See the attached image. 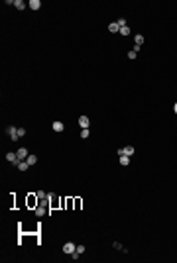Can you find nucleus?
Masks as SVG:
<instances>
[{"mask_svg":"<svg viewBox=\"0 0 177 263\" xmlns=\"http://www.w3.org/2000/svg\"><path fill=\"white\" fill-rule=\"evenodd\" d=\"M118 157H120V165H130V157H128V155H118Z\"/></svg>","mask_w":177,"mask_h":263,"instance_id":"2eb2a0df","label":"nucleus"},{"mask_svg":"<svg viewBox=\"0 0 177 263\" xmlns=\"http://www.w3.org/2000/svg\"><path fill=\"white\" fill-rule=\"evenodd\" d=\"M28 6L32 8V10H39V8H41V2H39V0H30Z\"/></svg>","mask_w":177,"mask_h":263,"instance_id":"1a4fd4ad","label":"nucleus"},{"mask_svg":"<svg viewBox=\"0 0 177 263\" xmlns=\"http://www.w3.org/2000/svg\"><path fill=\"white\" fill-rule=\"evenodd\" d=\"M138 57V53L134 51V49H132V51H128V59H136Z\"/></svg>","mask_w":177,"mask_h":263,"instance_id":"4be33fe9","label":"nucleus"},{"mask_svg":"<svg viewBox=\"0 0 177 263\" xmlns=\"http://www.w3.org/2000/svg\"><path fill=\"white\" fill-rule=\"evenodd\" d=\"M77 251H79V253H81V255H83V253H85V251H87V247H85V245H77Z\"/></svg>","mask_w":177,"mask_h":263,"instance_id":"5701e85b","label":"nucleus"},{"mask_svg":"<svg viewBox=\"0 0 177 263\" xmlns=\"http://www.w3.org/2000/svg\"><path fill=\"white\" fill-rule=\"evenodd\" d=\"M53 132H63V128H65V126H63V122H53Z\"/></svg>","mask_w":177,"mask_h":263,"instance_id":"4468645a","label":"nucleus"},{"mask_svg":"<svg viewBox=\"0 0 177 263\" xmlns=\"http://www.w3.org/2000/svg\"><path fill=\"white\" fill-rule=\"evenodd\" d=\"M47 212V206L45 204H39V206H36V216H43Z\"/></svg>","mask_w":177,"mask_h":263,"instance_id":"0eeeda50","label":"nucleus"},{"mask_svg":"<svg viewBox=\"0 0 177 263\" xmlns=\"http://www.w3.org/2000/svg\"><path fill=\"white\" fill-rule=\"evenodd\" d=\"M89 124H91V122H89L87 116H79V126H81V130H83V128H89Z\"/></svg>","mask_w":177,"mask_h":263,"instance_id":"6e6552de","label":"nucleus"},{"mask_svg":"<svg viewBox=\"0 0 177 263\" xmlns=\"http://www.w3.org/2000/svg\"><path fill=\"white\" fill-rule=\"evenodd\" d=\"M173 112H175V114H177V102H175V106H173Z\"/></svg>","mask_w":177,"mask_h":263,"instance_id":"393cba45","label":"nucleus"},{"mask_svg":"<svg viewBox=\"0 0 177 263\" xmlns=\"http://www.w3.org/2000/svg\"><path fill=\"white\" fill-rule=\"evenodd\" d=\"M134 41H136V45H144V35H142V33H136V35H134Z\"/></svg>","mask_w":177,"mask_h":263,"instance_id":"ddd939ff","label":"nucleus"},{"mask_svg":"<svg viewBox=\"0 0 177 263\" xmlns=\"http://www.w3.org/2000/svg\"><path fill=\"white\" fill-rule=\"evenodd\" d=\"M36 197H38L39 200H45V198H47V192H43V191H36Z\"/></svg>","mask_w":177,"mask_h":263,"instance_id":"f3484780","label":"nucleus"},{"mask_svg":"<svg viewBox=\"0 0 177 263\" xmlns=\"http://www.w3.org/2000/svg\"><path fill=\"white\" fill-rule=\"evenodd\" d=\"M89 134H91V132H89V128H83V130H81V138H83V139L89 138Z\"/></svg>","mask_w":177,"mask_h":263,"instance_id":"412c9836","label":"nucleus"},{"mask_svg":"<svg viewBox=\"0 0 177 263\" xmlns=\"http://www.w3.org/2000/svg\"><path fill=\"white\" fill-rule=\"evenodd\" d=\"M120 35H130V28H128V26L120 28Z\"/></svg>","mask_w":177,"mask_h":263,"instance_id":"a211bd4d","label":"nucleus"},{"mask_svg":"<svg viewBox=\"0 0 177 263\" xmlns=\"http://www.w3.org/2000/svg\"><path fill=\"white\" fill-rule=\"evenodd\" d=\"M16 153H18V159H22V161H26V159H28V155H30V151H28L26 147H20V149H18Z\"/></svg>","mask_w":177,"mask_h":263,"instance_id":"20e7f679","label":"nucleus"},{"mask_svg":"<svg viewBox=\"0 0 177 263\" xmlns=\"http://www.w3.org/2000/svg\"><path fill=\"white\" fill-rule=\"evenodd\" d=\"M108 32H112V33H120V26H118L116 22H112V24H108Z\"/></svg>","mask_w":177,"mask_h":263,"instance_id":"9d476101","label":"nucleus"},{"mask_svg":"<svg viewBox=\"0 0 177 263\" xmlns=\"http://www.w3.org/2000/svg\"><path fill=\"white\" fill-rule=\"evenodd\" d=\"M6 161H10L12 165H16V163L20 161V159H18V153H6Z\"/></svg>","mask_w":177,"mask_h":263,"instance_id":"423d86ee","label":"nucleus"},{"mask_svg":"<svg viewBox=\"0 0 177 263\" xmlns=\"http://www.w3.org/2000/svg\"><path fill=\"white\" fill-rule=\"evenodd\" d=\"M6 134L10 136V139H12V141H18V139H20L18 128H14V126H8V128H6Z\"/></svg>","mask_w":177,"mask_h":263,"instance_id":"f257e3e1","label":"nucleus"},{"mask_svg":"<svg viewBox=\"0 0 177 263\" xmlns=\"http://www.w3.org/2000/svg\"><path fill=\"white\" fill-rule=\"evenodd\" d=\"M14 167H18L20 171L24 173V171H28V167H30V163H28V161H22V159H20V161H18L16 165H14Z\"/></svg>","mask_w":177,"mask_h":263,"instance_id":"39448f33","label":"nucleus"},{"mask_svg":"<svg viewBox=\"0 0 177 263\" xmlns=\"http://www.w3.org/2000/svg\"><path fill=\"white\" fill-rule=\"evenodd\" d=\"M18 134H20V138H24V136H26V130H24V128H18Z\"/></svg>","mask_w":177,"mask_h":263,"instance_id":"b1692460","label":"nucleus"},{"mask_svg":"<svg viewBox=\"0 0 177 263\" xmlns=\"http://www.w3.org/2000/svg\"><path fill=\"white\" fill-rule=\"evenodd\" d=\"M26 6H28V4L24 2V0H16V2H14V8H16V10H24Z\"/></svg>","mask_w":177,"mask_h":263,"instance_id":"f8f14e48","label":"nucleus"},{"mask_svg":"<svg viewBox=\"0 0 177 263\" xmlns=\"http://www.w3.org/2000/svg\"><path fill=\"white\" fill-rule=\"evenodd\" d=\"M38 202H39V198L36 197V194H30V198H28V204H30V206L33 208V206H36Z\"/></svg>","mask_w":177,"mask_h":263,"instance_id":"9b49d317","label":"nucleus"},{"mask_svg":"<svg viewBox=\"0 0 177 263\" xmlns=\"http://www.w3.org/2000/svg\"><path fill=\"white\" fill-rule=\"evenodd\" d=\"M116 24L120 28H124V26H128V20H126V18H120V20H116Z\"/></svg>","mask_w":177,"mask_h":263,"instance_id":"aec40b11","label":"nucleus"},{"mask_svg":"<svg viewBox=\"0 0 177 263\" xmlns=\"http://www.w3.org/2000/svg\"><path fill=\"white\" fill-rule=\"evenodd\" d=\"M114 250H120V251H128V250H126V247H124V245H122V243H120V242H114Z\"/></svg>","mask_w":177,"mask_h":263,"instance_id":"6ab92c4d","label":"nucleus"},{"mask_svg":"<svg viewBox=\"0 0 177 263\" xmlns=\"http://www.w3.org/2000/svg\"><path fill=\"white\" fill-rule=\"evenodd\" d=\"M26 161H28V163H30V165H36V163H38V157H36V155H32V153H30V155H28V159H26Z\"/></svg>","mask_w":177,"mask_h":263,"instance_id":"dca6fc26","label":"nucleus"},{"mask_svg":"<svg viewBox=\"0 0 177 263\" xmlns=\"http://www.w3.org/2000/svg\"><path fill=\"white\" fill-rule=\"evenodd\" d=\"M134 151H136V149H134L132 145H126V147H120V149H118V155H128V157H132Z\"/></svg>","mask_w":177,"mask_h":263,"instance_id":"f03ea898","label":"nucleus"},{"mask_svg":"<svg viewBox=\"0 0 177 263\" xmlns=\"http://www.w3.org/2000/svg\"><path fill=\"white\" fill-rule=\"evenodd\" d=\"M75 250H77V245H75L73 242H67L65 245H63V253H65V255H71Z\"/></svg>","mask_w":177,"mask_h":263,"instance_id":"7ed1b4c3","label":"nucleus"}]
</instances>
